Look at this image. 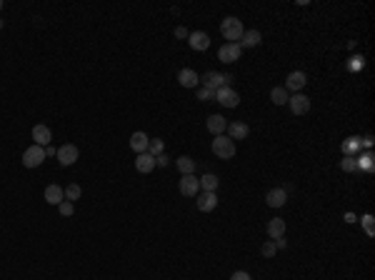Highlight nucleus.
Instances as JSON below:
<instances>
[{
    "label": "nucleus",
    "instance_id": "7",
    "mask_svg": "<svg viewBox=\"0 0 375 280\" xmlns=\"http://www.w3.org/2000/svg\"><path fill=\"white\" fill-rule=\"evenodd\" d=\"M233 78L230 75H223V73H215V70H210V73H205L203 78H200V83H203V88H208V90H218V88H223L225 83H230Z\"/></svg>",
    "mask_w": 375,
    "mask_h": 280
},
{
    "label": "nucleus",
    "instance_id": "15",
    "mask_svg": "<svg viewBox=\"0 0 375 280\" xmlns=\"http://www.w3.org/2000/svg\"><path fill=\"white\" fill-rule=\"evenodd\" d=\"M148 143H150V138L145 135L143 130H135L130 135V148L140 155V153H148Z\"/></svg>",
    "mask_w": 375,
    "mask_h": 280
},
{
    "label": "nucleus",
    "instance_id": "16",
    "mask_svg": "<svg viewBox=\"0 0 375 280\" xmlns=\"http://www.w3.org/2000/svg\"><path fill=\"white\" fill-rule=\"evenodd\" d=\"M188 43H190V48L193 50H208L210 48V38H208V33H190L188 35Z\"/></svg>",
    "mask_w": 375,
    "mask_h": 280
},
{
    "label": "nucleus",
    "instance_id": "19",
    "mask_svg": "<svg viewBox=\"0 0 375 280\" xmlns=\"http://www.w3.org/2000/svg\"><path fill=\"white\" fill-rule=\"evenodd\" d=\"M178 80H180L183 88H195V85L200 83V75L195 73V70H190V68H183V70L178 73Z\"/></svg>",
    "mask_w": 375,
    "mask_h": 280
},
{
    "label": "nucleus",
    "instance_id": "28",
    "mask_svg": "<svg viewBox=\"0 0 375 280\" xmlns=\"http://www.w3.org/2000/svg\"><path fill=\"white\" fill-rule=\"evenodd\" d=\"M262 255H265V258H273V255H275V253H278V245H275V240H268V243H262Z\"/></svg>",
    "mask_w": 375,
    "mask_h": 280
},
{
    "label": "nucleus",
    "instance_id": "20",
    "mask_svg": "<svg viewBox=\"0 0 375 280\" xmlns=\"http://www.w3.org/2000/svg\"><path fill=\"white\" fill-rule=\"evenodd\" d=\"M45 200H48L50 206H60V203L65 200V190L60 185H48L45 188Z\"/></svg>",
    "mask_w": 375,
    "mask_h": 280
},
{
    "label": "nucleus",
    "instance_id": "3",
    "mask_svg": "<svg viewBox=\"0 0 375 280\" xmlns=\"http://www.w3.org/2000/svg\"><path fill=\"white\" fill-rule=\"evenodd\" d=\"M55 158H58V163H60V165H65V168H68V165H73L75 160L80 158V150L75 148L73 143H65V145H60V148H58Z\"/></svg>",
    "mask_w": 375,
    "mask_h": 280
},
{
    "label": "nucleus",
    "instance_id": "27",
    "mask_svg": "<svg viewBox=\"0 0 375 280\" xmlns=\"http://www.w3.org/2000/svg\"><path fill=\"white\" fill-rule=\"evenodd\" d=\"M63 190H65V200H70V203H75V200L80 198V193H83L78 183H70V185H68V188H63Z\"/></svg>",
    "mask_w": 375,
    "mask_h": 280
},
{
    "label": "nucleus",
    "instance_id": "17",
    "mask_svg": "<svg viewBox=\"0 0 375 280\" xmlns=\"http://www.w3.org/2000/svg\"><path fill=\"white\" fill-rule=\"evenodd\" d=\"M208 130L213 133V135H225V128H228V120H225L223 115H210L208 118Z\"/></svg>",
    "mask_w": 375,
    "mask_h": 280
},
{
    "label": "nucleus",
    "instance_id": "8",
    "mask_svg": "<svg viewBox=\"0 0 375 280\" xmlns=\"http://www.w3.org/2000/svg\"><path fill=\"white\" fill-rule=\"evenodd\" d=\"M288 105H290L293 115H305V113L310 110V98L303 93H295L293 98H288Z\"/></svg>",
    "mask_w": 375,
    "mask_h": 280
},
{
    "label": "nucleus",
    "instance_id": "35",
    "mask_svg": "<svg viewBox=\"0 0 375 280\" xmlns=\"http://www.w3.org/2000/svg\"><path fill=\"white\" fill-rule=\"evenodd\" d=\"M365 230L373 235V218H370V215H365Z\"/></svg>",
    "mask_w": 375,
    "mask_h": 280
},
{
    "label": "nucleus",
    "instance_id": "21",
    "mask_svg": "<svg viewBox=\"0 0 375 280\" xmlns=\"http://www.w3.org/2000/svg\"><path fill=\"white\" fill-rule=\"evenodd\" d=\"M260 40H262L260 30H245L238 45H240V48H255V45H260Z\"/></svg>",
    "mask_w": 375,
    "mask_h": 280
},
{
    "label": "nucleus",
    "instance_id": "1",
    "mask_svg": "<svg viewBox=\"0 0 375 280\" xmlns=\"http://www.w3.org/2000/svg\"><path fill=\"white\" fill-rule=\"evenodd\" d=\"M220 33H223V38L228 40V43H238V40L243 38L245 28H243V23L235 18V15H228V18L220 23Z\"/></svg>",
    "mask_w": 375,
    "mask_h": 280
},
{
    "label": "nucleus",
    "instance_id": "22",
    "mask_svg": "<svg viewBox=\"0 0 375 280\" xmlns=\"http://www.w3.org/2000/svg\"><path fill=\"white\" fill-rule=\"evenodd\" d=\"M268 235H270L273 240L283 238V235H285V220H280V218H273V220L268 223Z\"/></svg>",
    "mask_w": 375,
    "mask_h": 280
},
{
    "label": "nucleus",
    "instance_id": "29",
    "mask_svg": "<svg viewBox=\"0 0 375 280\" xmlns=\"http://www.w3.org/2000/svg\"><path fill=\"white\" fill-rule=\"evenodd\" d=\"M58 210H60V215H65V218H70V215H73V213H75V206H73V203H70V200H63V203L58 206Z\"/></svg>",
    "mask_w": 375,
    "mask_h": 280
},
{
    "label": "nucleus",
    "instance_id": "5",
    "mask_svg": "<svg viewBox=\"0 0 375 280\" xmlns=\"http://www.w3.org/2000/svg\"><path fill=\"white\" fill-rule=\"evenodd\" d=\"M240 55H243V48L238 45V43H225L223 48L218 50V60L220 63H235V60H240Z\"/></svg>",
    "mask_w": 375,
    "mask_h": 280
},
{
    "label": "nucleus",
    "instance_id": "23",
    "mask_svg": "<svg viewBox=\"0 0 375 280\" xmlns=\"http://www.w3.org/2000/svg\"><path fill=\"white\" fill-rule=\"evenodd\" d=\"M200 180V188L205 190V193H215L218 185H220V180H218V175H213V173H205L203 178H198Z\"/></svg>",
    "mask_w": 375,
    "mask_h": 280
},
{
    "label": "nucleus",
    "instance_id": "33",
    "mask_svg": "<svg viewBox=\"0 0 375 280\" xmlns=\"http://www.w3.org/2000/svg\"><path fill=\"white\" fill-rule=\"evenodd\" d=\"M170 163V158L168 155H165V153H163V155H158V158H155V165H160V168H165V165H168Z\"/></svg>",
    "mask_w": 375,
    "mask_h": 280
},
{
    "label": "nucleus",
    "instance_id": "25",
    "mask_svg": "<svg viewBox=\"0 0 375 280\" xmlns=\"http://www.w3.org/2000/svg\"><path fill=\"white\" fill-rule=\"evenodd\" d=\"M288 98H290V95H288L285 88H273V90H270V100H273L275 105H288Z\"/></svg>",
    "mask_w": 375,
    "mask_h": 280
},
{
    "label": "nucleus",
    "instance_id": "4",
    "mask_svg": "<svg viewBox=\"0 0 375 280\" xmlns=\"http://www.w3.org/2000/svg\"><path fill=\"white\" fill-rule=\"evenodd\" d=\"M215 100H218L223 108H238V103H240V95L235 93L233 88L223 85V88H218V90H215Z\"/></svg>",
    "mask_w": 375,
    "mask_h": 280
},
{
    "label": "nucleus",
    "instance_id": "9",
    "mask_svg": "<svg viewBox=\"0 0 375 280\" xmlns=\"http://www.w3.org/2000/svg\"><path fill=\"white\" fill-rule=\"evenodd\" d=\"M285 200H288V190H285V188H273V190H268V195H265V203L270 208H283Z\"/></svg>",
    "mask_w": 375,
    "mask_h": 280
},
{
    "label": "nucleus",
    "instance_id": "34",
    "mask_svg": "<svg viewBox=\"0 0 375 280\" xmlns=\"http://www.w3.org/2000/svg\"><path fill=\"white\" fill-rule=\"evenodd\" d=\"M188 35H190V33H188L183 25H178V28H175V38H188Z\"/></svg>",
    "mask_w": 375,
    "mask_h": 280
},
{
    "label": "nucleus",
    "instance_id": "31",
    "mask_svg": "<svg viewBox=\"0 0 375 280\" xmlns=\"http://www.w3.org/2000/svg\"><path fill=\"white\" fill-rule=\"evenodd\" d=\"M213 98H215V90H208V88L198 90V100H213Z\"/></svg>",
    "mask_w": 375,
    "mask_h": 280
},
{
    "label": "nucleus",
    "instance_id": "37",
    "mask_svg": "<svg viewBox=\"0 0 375 280\" xmlns=\"http://www.w3.org/2000/svg\"><path fill=\"white\" fill-rule=\"evenodd\" d=\"M0 10H3V0H0Z\"/></svg>",
    "mask_w": 375,
    "mask_h": 280
},
{
    "label": "nucleus",
    "instance_id": "38",
    "mask_svg": "<svg viewBox=\"0 0 375 280\" xmlns=\"http://www.w3.org/2000/svg\"><path fill=\"white\" fill-rule=\"evenodd\" d=\"M0 30H3V20H0Z\"/></svg>",
    "mask_w": 375,
    "mask_h": 280
},
{
    "label": "nucleus",
    "instance_id": "14",
    "mask_svg": "<svg viewBox=\"0 0 375 280\" xmlns=\"http://www.w3.org/2000/svg\"><path fill=\"white\" fill-rule=\"evenodd\" d=\"M218 208V195L215 193H200V198H198V210L200 213H213Z\"/></svg>",
    "mask_w": 375,
    "mask_h": 280
},
{
    "label": "nucleus",
    "instance_id": "2",
    "mask_svg": "<svg viewBox=\"0 0 375 280\" xmlns=\"http://www.w3.org/2000/svg\"><path fill=\"white\" fill-rule=\"evenodd\" d=\"M213 153L220 158V160H228L235 155V140H230L228 135H215L213 140Z\"/></svg>",
    "mask_w": 375,
    "mask_h": 280
},
{
    "label": "nucleus",
    "instance_id": "18",
    "mask_svg": "<svg viewBox=\"0 0 375 280\" xmlns=\"http://www.w3.org/2000/svg\"><path fill=\"white\" fill-rule=\"evenodd\" d=\"M153 168H155V158L150 153H140L135 158V170L138 173H153Z\"/></svg>",
    "mask_w": 375,
    "mask_h": 280
},
{
    "label": "nucleus",
    "instance_id": "26",
    "mask_svg": "<svg viewBox=\"0 0 375 280\" xmlns=\"http://www.w3.org/2000/svg\"><path fill=\"white\" fill-rule=\"evenodd\" d=\"M148 153L153 155V158L163 155V153H165V145H163V140H160V138H153V140L148 143Z\"/></svg>",
    "mask_w": 375,
    "mask_h": 280
},
{
    "label": "nucleus",
    "instance_id": "36",
    "mask_svg": "<svg viewBox=\"0 0 375 280\" xmlns=\"http://www.w3.org/2000/svg\"><path fill=\"white\" fill-rule=\"evenodd\" d=\"M55 153H58V150L53 148V145H48V148H45V158H48V155H55Z\"/></svg>",
    "mask_w": 375,
    "mask_h": 280
},
{
    "label": "nucleus",
    "instance_id": "6",
    "mask_svg": "<svg viewBox=\"0 0 375 280\" xmlns=\"http://www.w3.org/2000/svg\"><path fill=\"white\" fill-rule=\"evenodd\" d=\"M43 160H45V148H40V145H30L23 153V165L25 168H38Z\"/></svg>",
    "mask_w": 375,
    "mask_h": 280
},
{
    "label": "nucleus",
    "instance_id": "11",
    "mask_svg": "<svg viewBox=\"0 0 375 280\" xmlns=\"http://www.w3.org/2000/svg\"><path fill=\"white\" fill-rule=\"evenodd\" d=\"M228 138L230 140H245L248 135H250V128L245 125V123H240V120H235V123H228Z\"/></svg>",
    "mask_w": 375,
    "mask_h": 280
},
{
    "label": "nucleus",
    "instance_id": "24",
    "mask_svg": "<svg viewBox=\"0 0 375 280\" xmlns=\"http://www.w3.org/2000/svg\"><path fill=\"white\" fill-rule=\"evenodd\" d=\"M175 165H178V170H180L183 175H193V173H195V160L188 158V155H180V158L175 160Z\"/></svg>",
    "mask_w": 375,
    "mask_h": 280
},
{
    "label": "nucleus",
    "instance_id": "13",
    "mask_svg": "<svg viewBox=\"0 0 375 280\" xmlns=\"http://www.w3.org/2000/svg\"><path fill=\"white\" fill-rule=\"evenodd\" d=\"M33 140H35V145H40V148H48L50 140H53V133H50L48 125H35L33 128Z\"/></svg>",
    "mask_w": 375,
    "mask_h": 280
},
{
    "label": "nucleus",
    "instance_id": "12",
    "mask_svg": "<svg viewBox=\"0 0 375 280\" xmlns=\"http://www.w3.org/2000/svg\"><path fill=\"white\" fill-rule=\"evenodd\" d=\"M198 190H200V180L195 175H183L180 178V193L183 195L193 198V195H198Z\"/></svg>",
    "mask_w": 375,
    "mask_h": 280
},
{
    "label": "nucleus",
    "instance_id": "10",
    "mask_svg": "<svg viewBox=\"0 0 375 280\" xmlns=\"http://www.w3.org/2000/svg\"><path fill=\"white\" fill-rule=\"evenodd\" d=\"M305 83H308V78L303 70H293V73L288 75V80H285V90H295L300 93L303 88H305Z\"/></svg>",
    "mask_w": 375,
    "mask_h": 280
},
{
    "label": "nucleus",
    "instance_id": "32",
    "mask_svg": "<svg viewBox=\"0 0 375 280\" xmlns=\"http://www.w3.org/2000/svg\"><path fill=\"white\" fill-rule=\"evenodd\" d=\"M230 280H250V275H248L245 270H235V273L230 275Z\"/></svg>",
    "mask_w": 375,
    "mask_h": 280
},
{
    "label": "nucleus",
    "instance_id": "30",
    "mask_svg": "<svg viewBox=\"0 0 375 280\" xmlns=\"http://www.w3.org/2000/svg\"><path fill=\"white\" fill-rule=\"evenodd\" d=\"M340 168L345 170V173H353V170H358V163L353 158H345V160H340Z\"/></svg>",
    "mask_w": 375,
    "mask_h": 280
}]
</instances>
